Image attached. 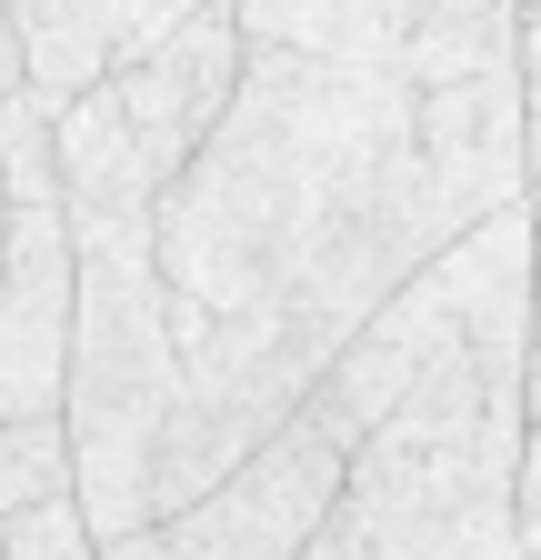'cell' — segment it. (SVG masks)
Here are the masks:
<instances>
[{
    "label": "cell",
    "instance_id": "obj_1",
    "mask_svg": "<svg viewBox=\"0 0 541 560\" xmlns=\"http://www.w3.org/2000/svg\"><path fill=\"white\" fill-rule=\"evenodd\" d=\"M521 60L461 81H401L391 60L241 50V81L151 210L181 420L161 511L211 490L431 250L531 200ZM151 511V521H161Z\"/></svg>",
    "mask_w": 541,
    "mask_h": 560
},
{
    "label": "cell",
    "instance_id": "obj_2",
    "mask_svg": "<svg viewBox=\"0 0 541 560\" xmlns=\"http://www.w3.org/2000/svg\"><path fill=\"white\" fill-rule=\"evenodd\" d=\"M181 420V340L151 250V210H71V371H60V431H71V501L101 540L141 530L171 480Z\"/></svg>",
    "mask_w": 541,
    "mask_h": 560
},
{
    "label": "cell",
    "instance_id": "obj_3",
    "mask_svg": "<svg viewBox=\"0 0 541 560\" xmlns=\"http://www.w3.org/2000/svg\"><path fill=\"white\" fill-rule=\"evenodd\" d=\"M241 11L200 0L161 40L120 50L111 70L71 101H50V140H60V190L71 210H161V190L191 171V151L211 140L231 81H241Z\"/></svg>",
    "mask_w": 541,
    "mask_h": 560
},
{
    "label": "cell",
    "instance_id": "obj_4",
    "mask_svg": "<svg viewBox=\"0 0 541 560\" xmlns=\"http://www.w3.org/2000/svg\"><path fill=\"white\" fill-rule=\"evenodd\" d=\"M331 490H342V441L311 410H291L270 441H251L211 490L171 501L161 521L101 540V560H301Z\"/></svg>",
    "mask_w": 541,
    "mask_h": 560
},
{
    "label": "cell",
    "instance_id": "obj_5",
    "mask_svg": "<svg viewBox=\"0 0 541 560\" xmlns=\"http://www.w3.org/2000/svg\"><path fill=\"white\" fill-rule=\"evenodd\" d=\"M181 11H200V0H11L21 60H31V91L41 101H71L91 70H111L120 50L161 40Z\"/></svg>",
    "mask_w": 541,
    "mask_h": 560
},
{
    "label": "cell",
    "instance_id": "obj_6",
    "mask_svg": "<svg viewBox=\"0 0 541 560\" xmlns=\"http://www.w3.org/2000/svg\"><path fill=\"white\" fill-rule=\"evenodd\" d=\"M241 40L311 50V60H391L441 0H231Z\"/></svg>",
    "mask_w": 541,
    "mask_h": 560
},
{
    "label": "cell",
    "instance_id": "obj_7",
    "mask_svg": "<svg viewBox=\"0 0 541 560\" xmlns=\"http://www.w3.org/2000/svg\"><path fill=\"white\" fill-rule=\"evenodd\" d=\"M0 560H101V530L81 521L71 490H41V501L0 511Z\"/></svg>",
    "mask_w": 541,
    "mask_h": 560
},
{
    "label": "cell",
    "instance_id": "obj_8",
    "mask_svg": "<svg viewBox=\"0 0 541 560\" xmlns=\"http://www.w3.org/2000/svg\"><path fill=\"white\" fill-rule=\"evenodd\" d=\"M422 560H521V530H511V501H492V511H471L451 540H431Z\"/></svg>",
    "mask_w": 541,
    "mask_h": 560
},
{
    "label": "cell",
    "instance_id": "obj_9",
    "mask_svg": "<svg viewBox=\"0 0 541 560\" xmlns=\"http://www.w3.org/2000/svg\"><path fill=\"white\" fill-rule=\"evenodd\" d=\"M511 530H521V560H541V431H521V470H511Z\"/></svg>",
    "mask_w": 541,
    "mask_h": 560
},
{
    "label": "cell",
    "instance_id": "obj_10",
    "mask_svg": "<svg viewBox=\"0 0 541 560\" xmlns=\"http://www.w3.org/2000/svg\"><path fill=\"white\" fill-rule=\"evenodd\" d=\"M541 221V210H531ZM521 420L541 431V241H531V350H521Z\"/></svg>",
    "mask_w": 541,
    "mask_h": 560
},
{
    "label": "cell",
    "instance_id": "obj_11",
    "mask_svg": "<svg viewBox=\"0 0 541 560\" xmlns=\"http://www.w3.org/2000/svg\"><path fill=\"white\" fill-rule=\"evenodd\" d=\"M41 490H71V480H50L41 460H21L11 441H0V511H21V501H41Z\"/></svg>",
    "mask_w": 541,
    "mask_h": 560
},
{
    "label": "cell",
    "instance_id": "obj_12",
    "mask_svg": "<svg viewBox=\"0 0 541 560\" xmlns=\"http://www.w3.org/2000/svg\"><path fill=\"white\" fill-rule=\"evenodd\" d=\"M31 81V60H21V21H11V0H0V101H11Z\"/></svg>",
    "mask_w": 541,
    "mask_h": 560
},
{
    "label": "cell",
    "instance_id": "obj_13",
    "mask_svg": "<svg viewBox=\"0 0 541 560\" xmlns=\"http://www.w3.org/2000/svg\"><path fill=\"white\" fill-rule=\"evenodd\" d=\"M521 81H541V0H521Z\"/></svg>",
    "mask_w": 541,
    "mask_h": 560
},
{
    "label": "cell",
    "instance_id": "obj_14",
    "mask_svg": "<svg viewBox=\"0 0 541 560\" xmlns=\"http://www.w3.org/2000/svg\"><path fill=\"white\" fill-rule=\"evenodd\" d=\"M521 151H531V190H541V81H531V101H521Z\"/></svg>",
    "mask_w": 541,
    "mask_h": 560
},
{
    "label": "cell",
    "instance_id": "obj_15",
    "mask_svg": "<svg viewBox=\"0 0 541 560\" xmlns=\"http://www.w3.org/2000/svg\"><path fill=\"white\" fill-rule=\"evenodd\" d=\"M301 560H361V550H352V540H331V530H311V550H301Z\"/></svg>",
    "mask_w": 541,
    "mask_h": 560
},
{
    "label": "cell",
    "instance_id": "obj_16",
    "mask_svg": "<svg viewBox=\"0 0 541 560\" xmlns=\"http://www.w3.org/2000/svg\"><path fill=\"white\" fill-rule=\"evenodd\" d=\"M531 210H541V190H531Z\"/></svg>",
    "mask_w": 541,
    "mask_h": 560
}]
</instances>
